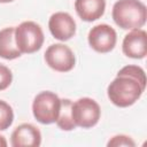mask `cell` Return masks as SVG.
<instances>
[{
  "mask_svg": "<svg viewBox=\"0 0 147 147\" xmlns=\"http://www.w3.org/2000/svg\"><path fill=\"white\" fill-rule=\"evenodd\" d=\"M7 145H8V142H7L6 138H5L3 136L0 134V147H6Z\"/></svg>",
  "mask_w": 147,
  "mask_h": 147,
  "instance_id": "obj_17",
  "label": "cell"
},
{
  "mask_svg": "<svg viewBox=\"0 0 147 147\" xmlns=\"http://www.w3.org/2000/svg\"><path fill=\"white\" fill-rule=\"evenodd\" d=\"M88 45L98 53L111 52L117 42V33L108 24H98L93 26L87 36Z\"/></svg>",
  "mask_w": 147,
  "mask_h": 147,
  "instance_id": "obj_7",
  "label": "cell"
},
{
  "mask_svg": "<svg viewBox=\"0 0 147 147\" xmlns=\"http://www.w3.org/2000/svg\"><path fill=\"white\" fill-rule=\"evenodd\" d=\"M14 122L13 108L3 100H0V131L7 130Z\"/></svg>",
  "mask_w": 147,
  "mask_h": 147,
  "instance_id": "obj_14",
  "label": "cell"
},
{
  "mask_svg": "<svg viewBox=\"0 0 147 147\" xmlns=\"http://www.w3.org/2000/svg\"><path fill=\"white\" fill-rule=\"evenodd\" d=\"M61 108V99L51 91H44L36 95L32 102V113L37 122L48 125L55 123Z\"/></svg>",
  "mask_w": 147,
  "mask_h": 147,
  "instance_id": "obj_4",
  "label": "cell"
},
{
  "mask_svg": "<svg viewBox=\"0 0 147 147\" xmlns=\"http://www.w3.org/2000/svg\"><path fill=\"white\" fill-rule=\"evenodd\" d=\"M48 29L55 39L67 41L76 33V22L70 14L65 11H57L49 17Z\"/></svg>",
  "mask_w": 147,
  "mask_h": 147,
  "instance_id": "obj_8",
  "label": "cell"
},
{
  "mask_svg": "<svg viewBox=\"0 0 147 147\" xmlns=\"http://www.w3.org/2000/svg\"><path fill=\"white\" fill-rule=\"evenodd\" d=\"M71 106H72V101L70 99H61V108L55 123L63 131H72L77 127L72 119Z\"/></svg>",
  "mask_w": 147,
  "mask_h": 147,
  "instance_id": "obj_13",
  "label": "cell"
},
{
  "mask_svg": "<svg viewBox=\"0 0 147 147\" xmlns=\"http://www.w3.org/2000/svg\"><path fill=\"white\" fill-rule=\"evenodd\" d=\"M71 115L76 126L91 129L95 126L101 116L99 103L91 98H80L72 102Z\"/></svg>",
  "mask_w": 147,
  "mask_h": 147,
  "instance_id": "obj_5",
  "label": "cell"
},
{
  "mask_svg": "<svg viewBox=\"0 0 147 147\" xmlns=\"http://www.w3.org/2000/svg\"><path fill=\"white\" fill-rule=\"evenodd\" d=\"M111 17L123 30L140 29L146 24L147 8L140 0H117L113 6Z\"/></svg>",
  "mask_w": 147,
  "mask_h": 147,
  "instance_id": "obj_2",
  "label": "cell"
},
{
  "mask_svg": "<svg viewBox=\"0 0 147 147\" xmlns=\"http://www.w3.org/2000/svg\"><path fill=\"white\" fill-rule=\"evenodd\" d=\"M13 1H15V0H0V3H9Z\"/></svg>",
  "mask_w": 147,
  "mask_h": 147,
  "instance_id": "obj_18",
  "label": "cell"
},
{
  "mask_svg": "<svg viewBox=\"0 0 147 147\" xmlns=\"http://www.w3.org/2000/svg\"><path fill=\"white\" fill-rule=\"evenodd\" d=\"M22 53L15 42V28L8 26L0 30V57L5 60H15Z\"/></svg>",
  "mask_w": 147,
  "mask_h": 147,
  "instance_id": "obj_12",
  "label": "cell"
},
{
  "mask_svg": "<svg viewBox=\"0 0 147 147\" xmlns=\"http://www.w3.org/2000/svg\"><path fill=\"white\" fill-rule=\"evenodd\" d=\"M75 9L80 20L93 22L105 14L106 0H76Z\"/></svg>",
  "mask_w": 147,
  "mask_h": 147,
  "instance_id": "obj_11",
  "label": "cell"
},
{
  "mask_svg": "<svg viewBox=\"0 0 147 147\" xmlns=\"http://www.w3.org/2000/svg\"><path fill=\"white\" fill-rule=\"evenodd\" d=\"M13 82L11 70L5 64L0 63V91H5L10 86Z\"/></svg>",
  "mask_w": 147,
  "mask_h": 147,
  "instance_id": "obj_16",
  "label": "cell"
},
{
  "mask_svg": "<svg viewBox=\"0 0 147 147\" xmlns=\"http://www.w3.org/2000/svg\"><path fill=\"white\" fill-rule=\"evenodd\" d=\"M45 61L49 68L59 72H68L74 69L76 57L70 47L64 44H53L45 52Z\"/></svg>",
  "mask_w": 147,
  "mask_h": 147,
  "instance_id": "obj_6",
  "label": "cell"
},
{
  "mask_svg": "<svg viewBox=\"0 0 147 147\" xmlns=\"http://www.w3.org/2000/svg\"><path fill=\"white\" fill-rule=\"evenodd\" d=\"M45 37L39 24L32 21L22 22L15 28V42L22 54H32L39 51Z\"/></svg>",
  "mask_w": 147,
  "mask_h": 147,
  "instance_id": "obj_3",
  "label": "cell"
},
{
  "mask_svg": "<svg viewBox=\"0 0 147 147\" xmlns=\"http://www.w3.org/2000/svg\"><path fill=\"white\" fill-rule=\"evenodd\" d=\"M107 146L109 147H118V146H127V147H134L136 142L133 141V139L129 136L125 134H117L114 136L108 142Z\"/></svg>",
  "mask_w": 147,
  "mask_h": 147,
  "instance_id": "obj_15",
  "label": "cell"
},
{
  "mask_svg": "<svg viewBox=\"0 0 147 147\" xmlns=\"http://www.w3.org/2000/svg\"><path fill=\"white\" fill-rule=\"evenodd\" d=\"M122 51L127 57L144 59L147 55V32L141 29L131 30L123 39Z\"/></svg>",
  "mask_w": 147,
  "mask_h": 147,
  "instance_id": "obj_9",
  "label": "cell"
},
{
  "mask_svg": "<svg viewBox=\"0 0 147 147\" xmlns=\"http://www.w3.org/2000/svg\"><path fill=\"white\" fill-rule=\"evenodd\" d=\"M146 88V74L138 65H125L108 85L107 95L113 105L126 108L134 105Z\"/></svg>",
  "mask_w": 147,
  "mask_h": 147,
  "instance_id": "obj_1",
  "label": "cell"
},
{
  "mask_svg": "<svg viewBox=\"0 0 147 147\" xmlns=\"http://www.w3.org/2000/svg\"><path fill=\"white\" fill-rule=\"evenodd\" d=\"M41 144V133L30 123L20 124L10 136L13 147H38Z\"/></svg>",
  "mask_w": 147,
  "mask_h": 147,
  "instance_id": "obj_10",
  "label": "cell"
}]
</instances>
